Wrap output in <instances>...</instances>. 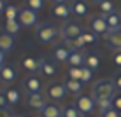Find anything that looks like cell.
<instances>
[{
	"mask_svg": "<svg viewBox=\"0 0 121 117\" xmlns=\"http://www.w3.org/2000/svg\"><path fill=\"white\" fill-rule=\"evenodd\" d=\"M97 108H98L100 114L111 110V108H112V100H98V101H97Z\"/></svg>",
	"mask_w": 121,
	"mask_h": 117,
	"instance_id": "f546056e",
	"label": "cell"
},
{
	"mask_svg": "<svg viewBox=\"0 0 121 117\" xmlns=\"http://www.w3.org/2000/svg\"><path fill=\"white\" fill-rule=\"evenodd\" d=\"M21 65H23L25 70H28V72H32V73L39 70V60H35V58H30V56L23 58V60H21Z\"/></svg>",
	"mask_w": 121,
	"mask_h": 117,
	"instance_id": "d4e9b609",
	"label": "cell"
},
{
	"mask_svg": "<svg viewBox=\"0 0 121 117\" xmlns=\"http://www.w3.org/2000/svg\"><path fill=\"white\" fill-rule=\"evenodd\" d=\"M26 103H28V107H30V108L40 110L48 101H46V98L40 93H35V94H26Z\"/></svg>",
	"mask_w": 121,
	"mask_h": 117,
	"instance_id": "ac0fdd59",
	"label": "cell"
},
{
	"mask_svg": "<svg viewBox=\"0 0 121 117\" xmlns=\"http://www.w3.org/2000/svg\"><path fill=\"white\" fill-rule=\"evenodd\" d=\"M104 40L109 44V47H112V51L121 49V30L118 32H107L104 35Z\"/></svg>",
	"mask_w": 121,
	"mask_h": 117,
	"instance_id": "4fadbf2b",
	"label": "cell"
},
{
	"mask_svg": "<svg viewBox=\"0 0 121 117\" xmlns=\"http://www.w3.org/2000/svg\"><path fill=\"white\" fill-rule=\"evenodd\" d=\"M109 26V32H118L121 30V12H112V14L104 16Z\"/></svg>",
	"mask_w": 121,
	"mask_h": 117,
	"instance_id": "ffe728a7",
	"label": "cell"
},
{
	"mask_svg": "<svg viewBox=\"0 0 121 117\" xmlns=\"http://www.w3.org/2000/svg\"><path fill=\"white\" fill-rule=\"evenodd\" d=\"M14 47H16V42H14V37L9 35L7 32H0V51H4V52H11V51H14Z\"/></svg>",
	"mask_w": 121,
	"mask_h": 117,
	"instance_id": "7c38bea8",
	"label": "cell"
},
{
	"mask_svg": "<svg viewBox=\"0 0 121 117\" xmlns=\"http://www.w3.org/2000/svg\"><path fill=\"white\" fill-rule=\"evenodd\" d=\"M90 2H93V4H102L104 0H90Z\"/></svg>",
	"mask_w": 121,
	"mask_h": 117,
	"instance_id": "b9f144b4",
	"label": "cell"
},
{
	"mask_svg": "<svg viewBox=\"0 0 121 117\" xmlns=\"http://www.w3.org/2000/svg\"><path fill=\"white\" fill-rule=\"evenodd\" d=\"M18 21H19V24H21V26L30 28V26H35V24H37V21H39V16H37L35 11L28 9V7H23V9H19Z\"/></svg>",
	"mask_w": 121,
	"mask_h": 117,
	"instance_id": "8992f818",
	"label": "cell"
},
{
	"mask_svg": "<svg viewBox=\"0 0 121 117\" xmlns=\"http://www.w3.org/2000/svg\"><path fill=\"white\" fill-rule=\"evenodd\" d=\"M51 2H53V4H67L69 0H51Z\"/></svg>",
	"mask_w": 121,
	"mask_h": 117,
	"instance_id": "60d3db41",
	"label": "cell"
},
{
	"mask_svg": "<svg viewBox=\"0 0 121 117\" xmlns=\"http://www.w3.org/2000/svg\"><path fill=\"white\" fill-rule=\"evenodd\" d=\"M0 117H14V114L9 108H0Z\"/></svg>",
	"mask_w": 121,
	"mask_h": 117,
	"instance_id": "8d00e7d4",
	"label": "cell"
},
{
	"mask_svg": "<svg viewBox=\"0 0 121 117\" xmlns=\"http://www.w3.org/2000/svg\"><path fill=\"white\" fill-rule=\"evenodd\" d=\"M100 117H121V115H119V112L116 110L114 107H112L111 110H107V112H104V114H100Z\"/></svg>",
	"mask_w": 121,
	"mask_h": 117,
	"instance_id": "836d02e7",
	"label": "cell"
},
{
	"mask_svg": "<svg viewBox=\"0 0 121 117\" xmlns=\"http://www.w3.org/2000/svg\"><path fill=\"white\" fill-rule=\"evenodd\" d=\"M88 28H90V32L91 33H95V35H105L107 32H109V26H107V21H105V18H104L102 14H95V16H91V18L88 19Z\"/></svg>",
	"mask_w": 121,
	"mask_h": 117,
	"instance_id": "277c9868",
	"label": "cell"
},
{
	"mask_svg": "<svg viewBox=\"0 0 121 117\" xmlns=\"http://www.w3.org/2000/svg\"><path fill=\"white\" fill-rule=\"evenodd\" d=\"M118 94L116 84L112 79H100L91 86V98L95 101L98 100H114V96Z\"/></svg>",
	"mask_w": 121,
	"mask_h": 117,
	"instance_id": "6da1fadb",
	"label": "cell"
},
{
	"mask_svg": "<svg viewBox=\"0 0 121 117\" xmlns=\"http://www.w3.org/2000/svg\"><path fill=\"white\" fill-rule=\"evenodd\" d=\"M23 89L26 94H35V93H40V89H42V82H40V79L37 77V75H26V77L23 79Z\"/></svg>",
	"mask_w": 121,
	"mask_h": 117,
	"instance_id": "52a82bcc",
	"label": "cell"
},
{
	"mask_svg": "<svg viewBox=\"0 0 121 117\" xmlns=\"http://www.w3.org/2000/svg\"><path fill=\"white\" fill-rule=\"evenodd\" d=\"M46 96H48L51 101H58V100H63L67 96V89L63 84H49L46 87Z\"/></svg>",
	"mask_w": 121,
	"mask_h": 117,
	"instance_id": "ba28073f",
	"label": "cell"
},
{
	"mask_svg": "<svg viewBox=\"0 0 121 117\" xmlns=\"http://www.w3.org/2000/svg\"><path fill=\"white\" fill-rule=\"evenodd\" d=\"M91 79H93V70L82 66V79H81V82H82V84H86V82H90Z\"/></svg>",
	"mask_w": 121,
	"mask_h": 117,
	"instance_id": "4dcf8cb0",
	"label": "cell"
},
{
	"mask_svg": "<svg viewBox=\"0 0 121 117\" xmlns=\"http://www.w3.org/2000/svg\"><path fill=\"white\" fill-rule=\"evenodd\" d=\"M98 9H100V12H102V16H107V14L116 12V7H114V2H112V0H104L102 4H98Z\"/></svg>",
	"mask_w": 121,
	"mask_h": 117,
	"instance_id": "4316f807",
	"label": "cell"
},
{
	"mask_svg": "<svg viewBox=\"0 0 121 117\" xmlns=\"http://www.w3.org/2000/svg\"><path fill=\"white\" fill-rule=\"evenodd\" d=\"M112 81H114V84H116V89L121 91V72H119L118 75H116V77L112 79Z\"/></svg>",
	"mask_w": 121,
	"mask_h": 117,
	"instance_id": "74e56055",
	"label": "cell"
},
{
	"mask_svg": "<svg viewBox=\"0 0 121 117\" xmlns=\"http://www.w3.org/2000/svg\"><path fill=\"white\" fill-rule=\"evenodd\" d=\"M82 114L79 112L76 103H65L61 107V117H81Z\"/></svg>",
	"mask_w": 121,
	"mask_h": 117,
	"instance_id": "7402d4cb",
	"label": "cell"
},
{
	"mask_svg": "<svg viewBox=\"0 0 121 117\" xmlns=\"http://www.w3.org/2000/svg\"><path fill=\"white\" fill-rule=\"evenodd\" d=\"M51 12L55 14V18L65 19V21L69 19V16L72 14V12H70V5H69V4H53Z\"/></svg>",
	"mask_w": 121,
	"mask_h": 117,
	"instance_id": "e0dca14e",
	"label": "cell"
},
{
	"mask_svg": "<svg viewBox=\"0 0 121 117\" xmlns=\"http://www.w3.org/2000/svg\"><path fill=\"white\" fill-rule=\"evenodd\" d=\"M25 4H26L25 7H28V9H32L35 12L44 9V0H25Z\"/></svg>",
	"mask_w": 121,
	"mask_h": 117,
	"instance_id": "83f0119b",
	"label": "cell"
},
{
	"mask_svg": "<svg viewBox=\"0 0 121 117\" xmlns=\"http://www.w3.org/2000/svg\"><path fill=\"white\" fill-rule=\"evenodd\" d=\"M0 108H9V101H7V98H5L4 89H0Z\"/></svg>",
	"mask_w": 121,
	"mask_h": 117,
	"instance_id": "d6a6232c",
	"label": "cell"
},
{
	"mask_svg": "<svg viewBox=\"0 0 121 117\" xmlns=\"http://www.w3.org/2000/svg\"><path fill=\"white\" fill-rule=\"evenodd\" d=\"M39 112L40 117H61V107L55 101H48Z\"/></svg>",
	"mask_w": 121,
	"mask_h": 117,
	"instance_id": "30bf717a",
	"label": "cell"
},
{
	"mask_svg": "<svg viewBox=\"0 0 121 117\" xmlns=\"http://www.w3.org/2000/svg\"><path fill=\"white\" fill-rule=\"evenodd\" d=\"M39 70L46 77H55L56 75V66L51 60H48V58H40L39 60Z\"/></svg>",
	"mask_w": 121,
	"mask_h": 117,
	"instance_id": "2e32d148",
	"label": "cell"
},
{
	"mask_svg": "<svg viewBox=\"0 0 121 117\" xmlns=\"http://www.w3.org/2000/svg\"><path fill=\"white\" fill-rule=\"evenodd\" d=\"M82 33H84V28L79 24L76 19H67L63 21V24L60 26V37L61 40H74L77 39V37H81Z\"/></svg>",
	"mask_w": 121,
	"mask_h": 117,
	"instance_id": "3957f363",
	"label": "cell"
},
{
	"mask_svg": "<svg viewBox=\"0 0 121 117\" xmlns=\"http://www.w3.org/2000/svg\"><path fill=\"white\" fill-rule=\"evenodd\" d=\"M69 5H70V12H72L74 16H77V18L86 16V14H88V11H90L86 0H72Z\"/></svg>",
	"mask_w": 121,
	"mask_h": 117,
	"instance_id": "8fae6325",
	"label": "cell"
},
{
	"mask_svg": "<svg viewBox=\"0 0 121 117\" xmlns=\"http://www.w3.org/2000/svg\"><path fill=\"white\" fill-rule=\"evenodd\" d=\"M100 63H102V58H100L98 52H90L88 56H86V61H84V66L90 70H97Z\"/></svg>",
	"mask_w": 121,
	"mask_h": 117,
	"instance_id": "44dd1931",
	"label": "cell"
},
{
	"mask_svg": "<svg viewBox=\"0 0 121 117\" xmlns=\"http://www.w3.org/2000/svg\"><path fill=\"white\" fill-rule=\"evenodd\" d=\"M0 79H2L4 82H12L18 79V68L12 65H4L2 68H0Z\"/></svg>",
	"mask_w": 121,
	"mask_h": 117,
	"instance_id": "9a60e30c",
	"label": "cell"
},
{
	"mask_svg": "<svg viewBox=\"0 0 121 117\" xmlns=\"http://www.w3.org/2000/svg\"><path fill=\"white\" fill-rule=\"evenodd\" d=\"M18 16H19V9L14 5V4H7L5 12H4L5 21H18Z\"/></svg>",
	"mask_w": 121,
	"mask_h": 117,
	"instance_id": "cb8c5ba5",
	"label": "cell"
},
{
	"mask_svg": "<svg viewBox=\"0 0 121 117\" xmlns=\"http://www.w3.org/2000/svg\"><path fill=\"white\" fill-rule=\"evenodd\" d=\"M81 117H93V115H81Z\"/></svg>",
	"mask_w": 121,
	"mask_h": 117,
	"instance_id": "7bdbcfd3",
	"label": "cell"
},
{
	"mask_svg": "<svg viewBox=\"0 0 121 117\" xmlns=\"http://www.w3.org/2000/svg\"><path fill=\"white\" fill-rule=\"evenodd\" d=\"M69 79L81 81L82 79V66H70L69 68Z\"/></svg>",
	"mask_w": 121,
	"mask_h": 117,
	"instance_id": "f1b7e54d",
	"label": "cell"
},
{
	"mask_svg": "<svg viewBox=\"0 0 121 117\" xmlns=\"http://www.w3.org/2000/svg\"><path fill=\"white\" fill-rule=\"evenodd\" d=\"M74 103H76V107L79 108V112H81L82 115H90L91 112L95 110V107H97V101L88 94H79Z\"/></svg>",
	"mask_w": 121,
	"mask_h": 117,
	"instance_id": "5b68a950",
	"label": "cell"
},
{
	"mask_svg": "<svg viewBox=\"0 0 121 117\" xmlns=\"http://www.w3.org/2000/svg\"><path fill=\"white\" fill-rule=\"evenodd\" d=\"M4 65H5V52L0 51V68H2Z\"/></svg>",
	"mask_w": 121,
	"mask_h": 117,
	"instance_id": "ab89813d",
	"label": "cell"
},
{
	"mask_svg": "<svg viewBox=\"0 0 121 117\" xmlns=\"http://www.w3.org/2000/svg\"><path fill=\"white\" fill-rule=\"evenodd\" d=\"M33 35H35L37 42H40V44H51V42H55L58 37H60V28H58L56 24L49 23V21H44V23H40V24H37V26H35Z\"/></svg>",
	"mask_w": 121,
	"mask_h": 117,
	"instance_id": "7a4b0ae2",
	"label": "cell"
},
{
	"mask_svg": "<svg viewBox=\"0 0 121 117\" xmlns=\"http://www.w3.org/2000/svg\"><path fill=\"white\" fill-rule=\"evenodd\" d=\"M19 30H21V24H19V21H5L4 23V32H7L9 35H18Z\"/></svg>",
	"mask_w": 121,
	"mask_h": 117,
	"instance_id": "484cf974",
	"label": "cell"
},
{
	"mask_svg": "<svg viewBox=\"0 0 121 117\" xmlns=\"http://www.w3.org/2000/svg\"><path fill=\"white\" fill-rule=\"evenodd\" d=\"M112 107H114L118 112H121V94L114 96V100H112Z\"/></svg>",
	"mask_w": 121,
	"mask_h": 117,
	"instance_id": "d590c367",
	"label": "cell"
},
{
	"mask_svg": "<svg viewBox=\"0 0 121 117\" xmlns=\"http://www.w3.org/2000/svg\"><path fill=\"white\" fill-rule=\"evenodd\" d=\"M53 60L56 61V63H67L69 61V56H70V49L67 47V45H56L55 49H53Z\"/></svg>",
	"mask_w": 121,
	"mask_h": 117,
	"instance_id": "5bb4252c",
	"label": "cell"
},
{
	"mask_svg": "<svg viewBox=\"0 0 121 117\" xmlns=\"http://www.w3.org/2000/svg\"><path fill=\"white\" fill-rule=\"evenodd\" d=\"M4 93H5V98H7V101H9V105H18L19 100H21L19 91L16 89V87H5Z\"/></svg>",
	"mask_w": 121,
	"mask_h": 117,
	"instance_id": "603a6c76",
	"label": "cell"
},
{
	"mask_svg": "<svg viewBox=\"0 0 121 117\" xmlns=\"http://www.w3.org/2000/svg\"><path fill=\"white\" fill-rule=\"evenodd\" d=\"M63 86H65L67 93L76 94V96L81 94L82 93V87H84V84H82L81 81H74V79H69V77H67V81L63 82Z\"/></svg>",
	"mask_w": 121,
	"mask_h": 117,
	"instance_id": "d6986e66",
	"label": "cell"
},
{
	"mask_svg": "<svg viewBox=\"0 0 121 117\" xmlns=\"http://www.w3.org/2000/svg\"><path fill=\"white\" fill-rule=\"evenodd\" d=\"M86 56H88V52L84 49H70V56H69L67 63L70 66H84Z\"/></svg>",
	"mask_w": 121,
	"mask_h": 117,
	"instance_id": "9c48e42d",
	"label": "cell"
},
{
	"mask_svg": "<svg viewBox=\"0 0 121 117\" xmlns=\"http://www.w3.org/2000/svg\"><path fill=\"white\" fill-rule=\"evenodd\" d=\"M5 7H7V0H0V14L5 12Z\"/></svg>",
	"mask_w": 121,
	"mask_h": 117,
	"instance_id": "f35d334b",
	"label": "cell"
},
{
	"mask_svg": "<svg viewBox=\"0 0 121 117\" xmlns=\"http://www.w3.org/2000/svg\"><path fill=\"white\" fill-rule=\"evenodd\" d=\"M82 40H84L86 45H88V44H93V42H97V35H95V33H91V32H84V33H82Z\"/></svg>",
	"mask_w": 121,
	"mask_h": 117,
	"instance_id": "1f68e13d",
	"label": "cell"
},
{
	"mask_svg": "<svg viewBox=\"0 0 121 117\" xmlns=\"http://www.w3.org/2000/svg\"><path fill=\"white\" fill-rule=\"evenodd\" d=\"M14 117H16V115H14Z\"/></svg>",
	"mask_w": 121,
	"mask_h": 117,
	"instance_id": "ee69618b",
	"label": "cell"
},
{
	"mask_svg": "<svg viewBox=\"0 0 121 117\" xmlns=\"http://www.w3.org/2000/svg\"><path fill=\"white\" fill-rule=\"evenodd\" d=\"M112 61H114V65L121 66V49H118V51H112Z\"/></svg>",
	"mask_w": 121,
	"mask_h": 117,
	"instance_id": "e575fe53",
	"label": "cell"
}]
</instances>
